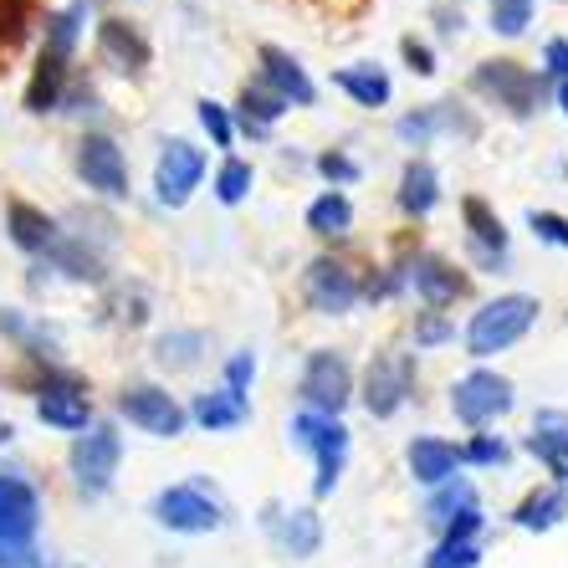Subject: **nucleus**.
I'll list each match as a JSON object with an SVG mask.
<instances>
[{"label":"nucleus","instance_id":"obj_1","mask_svg":"<svg viewBox=\"0 0 568 568\" xmlns=\"http://www.w3.org/2000/svg\"><path fill=\"white\" fill-rule=\"evenodd\" d=\"M532 323H538V297H528V292L491 297L481 313H471L466 348H471V358H491V354H503V348H513Z\"/></svg>","mask_w":568,"mask_h":568},{"label":"nucleus","instance_id":"obj_2","mask_svg":"<svg viewBox=\"0 0 568 568\" xmlns=\"http://www.w3.org/2000/svg\"><path fill=\"white\" fill-rule=\"evenodd\" d=\"M119 462H123V436L108 420H93L67 450V466L78 476L82 497H103L113 487V476H119Z\"/></svg>","mask_w":568,"mask_h":568},{"label":"nucleus","instance_id":"obj_3","mask_svg":"<svg viewBox=\"0 0 568 568\" xmlns=\"http://www.w3.org/2000/svg\"><path fill=\"white\" fill-rule=\"evenodd\" d=\"M415 389V354L405 348H379L364 369V384H358V405L374 415V420H389V415L410 399Z\"/></svg>","mask_w":568,"mask_h":568},{"label":"nucleus","instance_id":"obj_4","mask_svg":"<svg viewBox=\"0 0 568 568\" xmlns=\"http://www.w3.org/2000/svg\"><path fill=\"white\" fill-rule=\"evenodd\" d=\"M292 440L303 450H313V462H317L313 497H333V487H338V476L348 466V425L323 420V415H297L292 420Z\"/></svg>","mask_w":568,"mask_h":568},{"label":"nucleus","instance_id":"obj_5","mask_svg":"<svg viewBox=\"0 0 568 568\" xmlns=\"http://www.w3.org/2000/svg\"><path fill=\"white\" fill-rule=\"evenodd\" d=\"M303 399H307V415H323V420H338L344 405L354 399V369L338 348H317L307 354V369H303Z\"/></svg>","mask_w":568,"mask_h":568},{"label":"nucleus","instance_id":"obj_6","mask_svg":"<svg viewBox=\"0 0 568 568\" xmlns=\"http://www.w3.org/2000/svg\"><path fill=\"white\" fill-rule=\"evenodd\" d=\"M450 410H456V420L471 425V430H481V425L503 420L507 410H513V379L497 369H471L456 379V389H450Z\"/></svg>","mask_w":568,"mask_h":568},{"label":"nucleus","instance_id":"obj_7","mask_svg":"<svg viewBox=\"0 0 568 568\" xmlns=\"http://www.w3.org/2000/svg\"><path fill=\"white\" fill-rule=\"evenodd\" d=\"M399 282L420 297L425 307H450V303H462L466 292H471V277H466L456 262H446V256H436V252H415V256H405L399 262Z\"/></svg>","mask_w":568,"mask_h":568},{"label":"nucleus","instance_id":"obj_8","mask_svg":"<svg viewBox=\"0 0 568 568\" xmlns=\"http://www.w3.org/2000/svg\"><path fill=\"white\" fill-rule=\"evenodd\" d=\"M471 88L481 98H491V103H503L513 119H532L542 98V78H532L528 67L517 62H481L471 72Z\"/></svg>","mask_w":568,"mask_h":568},{"label":"nucleus","instance_id":"obj_9","mask_svg":"<svg viewBox=\"0 0 568 568\" xmlns=\"http://www.w3.org/2000/svg\"><path fill=\"white\" fill-rule=\"evenodd\" d=\"M200 180H205V154H200L190 139H170V144L159 149V164H154L159 205H170V211L190 205V195L200 190Z\"/></svg>","mask_w":568,"mask_h":568},{"label":"nucleus","instance_id":"obj_10","mask_svg":"<svg viewBox=\"0 0 568 568\" xmlns=\"http://www.w3.org/2000/svg\"><path fill=\"white\" fill-rule=\"evenodd\" d=\"M154 517L170 532H215L221 528V503L200 481H185V487H164L154 497Z\"/></svg>","mask_w":568,"mask_h":568},{"label":"nucleus","instance_id":"obj_11","mask_svg":"<svg viewBox=\"0 0 568 568\" xmlns=\"http://www.w3.org/2000/svg\"><path fill=\"white\" fill-rule=\"evenodd\" d=\"M78 174L82 185L98 190L103 200H123L129 195V159L108 133H82L78 144Z\"/></svg>","mask_w":568,"mask_h":568},{"label":"nucleus","instance_id":"obj_12","mask_svg":"<svg viewBox=\"0 0 568 568\" xmlns=\"http://www.w3.org/2000/svg\"><path fill=\"white\" fill-rule=\"evenodd\" d=\"M119 415H129V425L149 430V436H164V440L185 430V405L170 389H159V384H129L119 395Z\"/></svg>","mask_w":568,"mask_h":568},{"label":"nucleus","instance_id":"obj_13","mask_svg":"<svg viewBox=\"0 0 568 568\" xmlns=\"http://www.w3.org/2000/svg\"><path fill=\"white\" fill-rule=\"evenodd\" d=\"M303 297H307V307H313V313L344 317L348 307L358 303V277L348 272L344 262L317 256V262H307V272H303Z\"/></svg>","mask_w":568,"mask_h":568},{"label":"nucleus","instance_id":"obj_14","mask_svg":"<svg viewBox=\"0 0 568 568\" xmlns=\"http://www.w3.org/2000/svg\"><path fill=\"white\" fill-rule=\"evenodd\" d=\"M41 523V497L21 476H0V542L6 548H31Z\"/></svg>","mask_w":568,"mask_h":568},{"label":"nucleus","instance_id":"obj_15","mask_svg":"<svg viewBox=\"0 0 568 568\" xmlns=\"http://www.w3.org/2000/svg\"><path fill=\"white\" fill-rule=\"evenodd\" d=\"M37 420L52 425V430H72V436H82L88 425H93V399L82 395L78 379H47L37 389Z\"/></svg>","mask_w":568,"mask_h":568},{"label":"nucleus","instance_id":"obj_16","mask_svg":"<svg viewBox=\"0 0 568 568\" xmlns=\"http://www.w3.org/2000/svg\"><path fill=\"white\" fill-rule=\"evenodd\" d=\"M462 221H466V246H471L476 266H487V272L507 266V225H503V215L491 211L481 195H466L462 200Z\"/></svg>","mask_w":568,"mask_h":568},{"label":"nucleus","instance_id":"obj_17","mask_svg":"<svg viewBox=\"0 0 568 568\" xmlns=\"http://www.w3.org/2000/svg\"><path fill=\"white\" fill-rule=\"evenodd\" d=\"M256 62H262V82L287 108H313L317 103L313 78H307V67L297 62L292 52H282V47H262V52H256Z\"/></svg>","mask_w":568,"mask_h":568},{"label":"nucleus","instance_id":"obj_18","mask_svg":"<svg viewBox=\"0 0 568 568\" xmlns=\"http://www.w3.org/2000/svg\"><path fill=\"white\" fill-rule=\"evenodd\" d=\"M266 528H272V538H277V548L287 558H313L317 542H323V523H317L313 507H292V513H266Z\"/></svg>","mask_w":568,"mask_h":568},{"label":"nucleus","instance_id":"obj_19","mask_svg":"<svg viewBox=\"0 0 568 568\" xmlns=\"http://www.w3.org/2000/svg\"><path fill=\"white\" fill-rule=\"evenodd\" d=\"M6 231H11V241L31 256H47L57 246V236H62L52 215L27 205V200H11V205H6Z\"/></svg>","mask_w":568,"mask_h":568},{"label":"nucleus","instance_id":"obj_20","mask_svg":"<svg viewBox=\"0 0 568 568\" xmlns=\"http://www.w3.org/2000/svg\"><path fill=\"white\" fill-rule=\"evenodd\" d=\"M456 466H462V450L440 436H415L410 440V476L420 487H446L456 481Z\"/></svg>","mask_w":568,"mask_h":568},{"label":"nucleus","instance_id":"obj_21","mask_svg":"<svg viewBox=\"0 0 568 568\" xmlns=\"http://www.w3.org/2000/svg\"><path fill=\"white\" fill-rule=\"evenodd\" d=\"M98 52L108 57L113 67H123V72H144L149 67V41L139 27H129V21H119V16H108L103 27H98Z\"/></svg>","mask_w":568,"mask_h":568},{"label":"nucleus","instance_id":"obj_22","mask_svg":"<svg viewBox=\"0 0 568 568\" xmlns=\"http://www.w3.org/2000/svg\"><path fill=\"white\" fill-rule=\"evenodd\" d=\"M399 211L410 215V221H425V215L440 205V174L436 164H425V159H410L405 174H399Z\"/></svg>","mask_w":568,"mask_h":568},{"label":"nucleus","instance_id":"obj_23","mask_svg":"<svg viewBox=\"0 0 568 568\" xmlns=\"http://www.w3.org/2000/svg\"><path fill=\"white\" fill-rule=\"evenodd\" d=\"M528 450L538 456L542 466H548V476H554L558 487L568 481V420L564 415H538L532 420V436H528Z\"/></svg>","mask_w":568,"mask_h":568},{"label":"nucleus","instance_id":"obj_24","mask_svg":"<svg viewBox=\"0 0 568 568\" xmlns=\"http://www.w3.org/2000/svg\"><path fill=\"white\" fill-rule=\"evenodd\" d=\"M252 415V405H246V395H236V389H205V395H195L190 399V410H185V420H195V425H205V430H231V425H241Z\"/></svg>","mask_w":568,"mask_h":568},{"label":"nucleus","instance_id":"obj_25","mask_svg":"<svg viewBox=\"0 0 568 568\" xmlns=\"http://www.w3.org/2000/svg\"><path fill=\"white\" fill-rule=\"evenodd\" d=\"M67 57H52V52H41L37 57V72H31L27 82V113H57L62 108V93H67Z\"/></svg>","mask_w":568,"mask_h":568},{"label":"nucleus","instance_id":"obj_26","mask_svg":"<svg viewBox=\"0 0 568 568\" xmlns=\"http://www.w3.org/2000/svg\"><path fill=\"white\" fill-rule=\"evenodd\" d=\"M93 0H72V6H62V11L47 16V41H41V52H52V57H67L72 62V52H78V41H82V27L93 21Z\"/></svg>","mask_w":568,"mask_h":568},{"label":"nucleus","instance_id":"obj_27","mask_svg":"<svg viewBox=\"0 0 568 568\" xmlns=\"http://www.w3.org/2000/svg\"><path fill=\"white\" fill-rule=\"evenodd\" d=\"M338 88H344L348 98H354L358 108H384L389 98H395V82H389V72L384 67H374V62H354V67H344L338 72Z\"/></svg>","mask_w":568,"mask_h":568},{"label":"nucleus","instance_id":"obj_28","mask_svg":"<svg viewBox=\"0 0 568 568\" xmlns=\"http://www.w3.org/2000/svg\"><path fill=\"white\" fill-rule=\"evenodd\" d=\"M564 517H568V491L564 487H542V491H528V497L517 503L513 523L523 532H548V528H558Z\"/></svg>","mask_w":568,"mask_h":568},{"label":"nucleus","instance_id":"obj_29","mask_svg":"<svg viewBox=\"0 0 568 568\" xmlns=\"http://www.w3.org/2000/svg\"><path fill=\"white\" fill-rule=\"evenodd\" d=\"M236 108H241V123H236V129L252 133V139L272 133V123L287 113V103H282V98L272 93L266 82H246V88H241V103H236Z\"/></svg>","mask_w":568,"mask_h":568},{"label":"nucleus","instance_id":"obj_30","mask_svg":"<svg viewBox=\"0 0 568 568\" xmlns=\"http://www.w3.org/2000/svg\"><path fill=\"white\" fill-rule=\"evenodd\" d=\"M0 338H16V344H27L31 358H41V364H57V354H62V344H57L47 328H37L31 317H21L16 307H0Z\"/></svg>","mask_w":568,"mask_h":568},{"label":"nucleus","instance_id":"obj_31","mask_svg":"<svg viewBox=\"0 0 568 568\" xmlns=\"http://www.w3.org/2000/svg\"><path fill=\"white\" fill-rule=\"evenodd\" d=\"M348 225H354V205H348L344 190H323L307 205V231L313 236H348Z\"/></svg>","mask_w":568,"mask_h":568},{"label":"nucleus","instance_id":"obj_32","mask_svg":"<svg viewBox=\"0 0 568 568\" xmlns=\"http://www.w3.org/2000/svg\"><path fill=\"white\" fill-rule=\"evenodd\" d=\"M57 266H62L67 277H78V282H103V256L93 252V246H88V241H72V236H57V246L52 252Z\"/></svg>","mask_w":568,"mask_h":568},{"label":"nucleus","instance_id":"obj_33","mask_svg":"<svg viewBox=\"0 0 568 568\" xmlns=\"http://www.w3.org/2000/svg\"><path fill=\"white\" fill-rule=\"evenodd\" d=\"M200 354H205V333H195V328H174L154 344V358L164 369H195Z\"/></svg>","mask_w":568,"mask_h":568},{"label":"nucleus","instance_id":"obj_34","mask_svg":"<svg viewBox=\"0 0 568 568\" xmlns=\"http://www.w3.org/2000/svg\"><path fill=\"white\" fill-rule=\"evenodd\" d=\"M466 507H476V491H471V481H462V476H456V481L436 487V497L425 503V523H430V528H446L450 517H462Z\"/></svg>","mask_w":568,"mask_h":568},{"label":"nucleus","instance_id":"obj_35","mask_svg":"<svg viewBox=\"0 0 568 568\" xmlns=\"http://www.w3.org/2000/svg\"><path fill=\"white\" fill-rule=\"evenodd\" d=\"M532 6H538V0H487L491 31H497V37H523V31L532 27Z\"/></svg>","mask_w":568,"mask_h":568},{"label":"nucleus","instance_id":"obj_36","mask_svg":"<svg viewBox=\"0 0 568 568\" xmlns=\"http://www.w3.org/2000/svg\"><path fill=\"white\" fill-rule=\"evenodd\" d=\"M252 180H256V170L246 159H225L221 174H215V200L221 205H241V200L252 195Z\"/></svg>","mask_w":568,"mask_h":568},{"label":"nucleus","instance_id":"obj_37","mask_svg":"<svg viewBox=\"0 0 568 568\" xmlns=\"http://www.w3.org/2000/svg\"><path fill=\"white\" fill-rule=\"evenodd\" d=\"M195 113H200V129L211 133L215 149H231V144H236V119H231V108H221L215 98H200Z\"/></svg>","mask_w":568,"mask_h":568},{"label":"nucleus","instance_id":"obj_38","mask_svg":"<svg viewBox=\"0 0 568 568\" xmlns=\"http://www.w3.org/2000/svg\"><path fill=\"white\" fill-rule=\"evenodd\" d=\"M430 113H436V133H462V139H476L481 133V123L466 113L456 98H446V103H430Z\"/></svg>","mask_w":568,"mask_h":568},{"label":"nucleus","instance_id":"obj_39","mask_svg":"<svg viewBox=\"0 0 568 568\" xmlns=\"http://www.w3.org/2000/svg\"><path fill=\"white\" fill-rule=\"evenodd\" d=\"M456 338V328H450V317L446 313H415V348H440Z\"/></svg>","mask_w":568,"mask_h":568},{"label":"nucleus","instance_id":"obj_40","mask_svg":"<svg viewBox=\"0 0 568 568\" xmlns=\"http://www.w3.org/2000/svg\"><path fill=\"white\" fill-rule=\"evenodd\" d=\"M317 174H323L333 190H344V185L358 180V164L344 154V149H328V154H317Z\"/></svg>","mask_w":568,"mask_h":568},{"label":"nucleus","instance_id":"obj_41","mask_svg":"<svg viewBox=\"0 0 568 568\" xmlns=\"http://www.w3.org/2000/svg\"><path fill=\"white\" fill-rule=\"evenodd\" d=\"M528 225H532V236H538V241H548V246L568 252V215H558V211H528Z\"/></svg>","mask_w":568,"mask_h":568},{"label":"nucleus","instance_id":"obj_42","mask_svg":"<svg viewBox=\"0 0 568 568\" xmlns=\"http://www.w3.org/2000/svg\"><path fill=\"white\" fill-rule=\"evenodd\" d=\"M476 564H481L476 542H440L436 554L425 558V568H476Z\"/></svg>","mask_w":568,"mask_h":568},{"label":"nucleus","instance_id":"obj_43","mask_svg":"<svg viewBox=\"0 0 568 568\" xmlns=\"http://www.w3.org/2000/svg\"><path fill=\"white\" fill-rule=\"evenodd\" d=\"M462 462L471 466H503L507 462V440L503 436H471L462 450Z\"/></svg>","mask_w":568,"mask_h":568},{"label":"nucleus","instance_id":"obj_44","mask_svg":"<svg viewBox=\"0 0 568 568\" xmlns=\"http://www.w3.org/2000/svg\"><path fill=\"white\" fill-rule=\"evenodd\" d=\"M395 133L399 139H405V144H430V139H436V113H430V108H420V113H405V119L395 123Z\"/></svg>","mask_w":568,"mask_h":568},{"label":"nucleus","instance_id":"obj_45","mask_svg":"<svg viewBox=\"0 0 568 568\" xmlns=\"http://www.w3.org/2000/svg\"><path fill=\"white\" fill-rule=\"evenodd\" d=\"M256 379V354L252 348H241V354L225 358V389H236V395H246Z\"/></svg>","mask_w":568,"mask_h":568},{"label":"nucleus","instance_id":"obj_46","mask_svg":"<svg viewBox=\"0 0 568 568\" xmlns=\"http://www.w3.org/2000/svg\"><path fill=\"white\" fill-rule=\"evenodd\" d=\"M476 532H481V513L466 507L462 517H450L446 528H440V542H476Z\"/></svg>","mask_w":568,"mask_h":568},{"label":"nucleus","instance_id":"obj_47","mask_svg":"<svg viewBox=\"0 0 568 568\" xmlns=\"http://www.w3.org/2000/svg\"><path fill=\"white\" fill-rule=\"evenodd\" d=\"M399 57H405V62H410V72H420V78H430V72H436V52H430L425 41H415V37L399 41Z\"/></svg>","mask_w":568,"mask_h":568},{"label":"nucleus","instance_id":"obj_48","mask_svg":"<svg viewBox=\"0 0 568 568\" xmlns=\"http://www.w3.org/2000/svg\"><path fill=\"white\" fill-rule=\"evenodd\" d=\"M542 67H548V78L568 82V41L564 37H554L548 47H542Z\"/></svg>","mask_w":568,"mask_h":568},{"label":"nucleus","instance_id":"obj_49","mask_svg":"<svg viewBox=\"0 0 568 568\" xmlns=\"http://www.w3.org/2000/svg\"><path fill=\"white\" fill-rule=\"evenodd\" d=\"M0 568H41L37 548H6L0 542Z\"/></svg>","mask_w":568,"mask_h":568},{"label":"nucleus","instance_id":"obj_50","mask_svg":"<svg viewBox=\"0 0 568 568\" xmlns=\"http://www.w3.org/2000/svg\"><path fill=\"white\" fill-rule=\"evenodd\" d=\"M436 27H440V37H456V31H462V11L440 6V11H436Z\"/></svg>","mask_w":568,"mask_h":568},{"label":"nucleus","instance_id":"obj_51","mask_svg":"<svg viewBox=\"0 0 568 568\" xmlns=\"http://www.w3.org/2000/svg\"><path fill=\"white\" fill-rule=\"evenodd\" d=\"M558 108L568 113V82H558Z\"/></svg>","mask_w":568,"mask_h":568}]
</instances>
